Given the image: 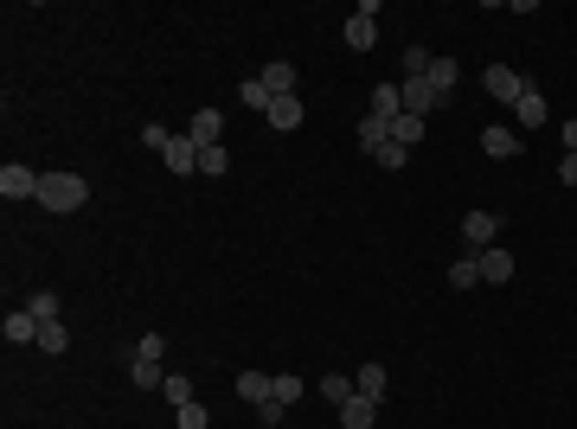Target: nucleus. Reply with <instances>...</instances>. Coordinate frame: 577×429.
Returning a JSON list of instances; mask_svg holds the SVG:
<instances>
[{"label": "nucleus", "instance_id": "1a4fd4ad", "mask_svg": "<svg viewBox=\"0 0 577 429\" xmlns=\"http://www.w3.org/2000/svg\"><path fill=\"white\" fill-rule=\"evenodd\" d=\"M167 167H173V173H199V141H193L186 129L167 141Z\"/></svg>", "mask_w": 577, "mask_h": 429}, {"label": "nucleus", "instance_id": "0eeeda50", "mask_svg": "<svg viewBox=\"0 0 577 429\" xmlns=\"http://www.w3.org/2000/svg\"><path fill=\"white\" fill-rule=\"evenodd\" d=\"M513 110H519V122H526V129H545V122H551V110H545V90H539V84H526Z\"/></svg>", "mask_w": 577, "mask_h": 429}, {"label": "nucleus", "instance_id": "473e14b6", "mask_svg": "<svg viewBox=\"0 0 577 429\" xmlns=\"http://www.w3.org/2000/svg\"><path fill=\"white\" fill-rule=\"evenodd\" d=\"M372 161H379V167H392V173H398V167H404V161H411V148H398V141H385V148H379V154H372Z\"/></svg>", "mask_w": 577, "mask_h": 429}, {"label": "nucleus", "instance_id": "9d476101", "mask_svg": "<svg viewBox=\"0 0 577 429\" xmlns=\"http://www.w3.org/2000/svg\"><path fill=\"white\" fill-rule=\"evenodd\" d=\"M475 269H481V282H513V250H500V244H494V250H481V256H475Z\"/></svg>", "mask_w": 577, "mask_h": 429}, {"label": "nucleus", "instance_id": "f03ea898", "mask_svg": "<svg viewBox=\"0 0 577 429\" xmlns=\"http://www.w3.org/2000/svg\"><path fill=\"white\" fill-rule=\"evenodd\" d=\"M341 39H347V52H372V46H379V7H372V0L341 26Z\"/></svg>", "mask_w": 577, "mask_h": 429}, {"label": "nucleus", "instance_id": "f257e3e1", "mask_svg": "<svg viewBox=\"0 0 577 429\" xmlns=\"http://www.w3.org/2000/svg\"><path fill=\"white\" fill-rule=\"evenodd\" d=\"M39 205L46 212H84L90 205V180L84 173H46L39 180Z\"/></svg>", "mask_w": 577, "mask_h": 429}, {"label": "nucleus", "instance_id": "b1692460", "mask_svg": "<svg viewBox=\"0 0 577 429\" xmlns=\"http://www.w3.org/2000/svg\"><path fill=\"white\" fill-rule=\"evenodd\" d=\"M392 141H398V148H417V141H424V122H417V116H398V122H392Z\"/></svg>", "mask_w": 577, "mask_h": 429}, {"label": "nucleus", "instance_id": "4be33fe9", "mask_svg": "<svg viewBox=\"0 0 577 429\" xmlns=\"http://www.w3.org/2000/svg\"><path fill=\"white\" fill-rule=\"evenodd\" d=\"M385 141H392V122H379V116H366V122H360V148H366V154H379Z\"/></svg>", "mask_w": 577, "mask_h": 429}, {"label": "nucleus", "instance_id": "bb28decb", "mask_svg": "<svg viewBox=\"0 0 577 429\" xmlns=\"http://www.w3.org/2000/svg\"><path fill=\"white\" fill-rule=\"evenodd\" d=\"M205 423H212V416H205V403H199V397L173 410V429H205Z\"/></svg>", "mask_w": 577, "mask_h": 429}, {"label": "nucleus", "instance_id": "6ab92c4d", "mask_svg": "<svg viewBox=\"0 0 577 429\" xmlns=\"http://www.w3.org/2000/svg\"><path fill=\"white\" fill-rule=\"evenodd\" d=\"M129 384H142V391H161V384H167V365H161V359H135V365H129Z\"/></svg>", "mask_w": 577, "mask_h": 429}, {"label": "nucleus", "instance_id": "72a5a7b5", "mask_svg": "<svg viewBox=\"0 0 577 429\" xmlns=\"http://www.w3.org/2000/svg\"><path fill=\"white\" fill-rule=\"evenodd\" d=\"M161 352H167V340H161V333H142V346H135V359H161Z\"/></svg>", "mask_w": 577, "mask_h": 429}, {"label": "nucleus", "instance_id": "412c9836", "mask_svg": "<svg viewBox=\"0 0 577 429\" xmlns=\"http://www.w3.org/2000/svg\"><path fill=\"white\" fill-rule=\"evenodd\" d=\"M302 391H309V378H296V371H276V391H269V397L288 410V403H302Z\"/></svg>", "mask_w": 577, "mask_h": 429}, {"label": "nucleus", "instance_id": "5701e85b", "mask_svg": "<svg viewBox=\"0 0 577 429\" xmlns=\"http://www.w3.org/2000/svg\"><path fill=\"white\" fill-rule=\"evenodd\" d=\"M237 97H244V110H263V116H269V103H276L263 78H244V90H237Z\"/></svg>", "mask_w": 577, "mask_h": 429}, {"label": "nucleus", "instance_id": "20e7f679", "mask_svg": "<svg viewBox=\"0 0 577 429\" xmlns=\"http://www.w3.org/2000/svg\"><path fill=\"white\" fill-rule=\"evenodd\" d=\"M398 97H404V116H417V122L443 110V97L430 90V78H404V84H398Z\"/></svg>", "mask_w": 577, "mask_h": 429}, {"label": "nucleus", "instance_id": "39448f33", "mask_svg": "<svg viewBox=\"0 0 577 429\" xmlns=\"http://www.w3.org/2000/svg\"><path fill=\"white\" fill-rule=\"evenodd\" d=\"M494 237H500V218H494V212H468V218H462V244H468V256L494 250Z\"/></svg>", "mask_w": 577, "mask_h": 429}, {"label": "nucleus", "instance_id": "423d86ee", "mask_svg": "<svg viewBox=\"0 0 577 429\" xmlns=\"http://www.w3.org/2000/svg\"><path fill=\"white\" fill-rule=\"evenodd\" d=\"M488 97H500V103H519V90H526V78L513 71V65H488Z\"/></svg>", "mask_w": 577, "mask_h": 429}, {"label": "nucleus", "instance_id": "f3484780", "mask_svg": "<svg viewBox=\"0 0 577 429\" xmlns=\"http://www.w3.org/2000/svg\"><path fill=\"white\" fill-rule=\"evenodd\" d=\"M481 148H488V161H507V154H519V135L494 122V129H481Z\"/></svg>", "mask_w": 577, "mask_h": 429}, {"label": "nucleus", "instance_id": "7ed1b4c3", "mask_svg": "<svg viewBox=\"0 0 577 429\" xmlns=\"http://www.w3.org/2000/svg\"><path fill=\"white\" fill-rule=\"evenodd\" d=\"M39 180L46 173H33V167H20V161H7V167H0V199H39Z\"/></svg>", "mask_w": 577, "mask_h": 429}, {"label": "nucleus", "instance_id": "c85d7f7f", "mask_svg": "<svg viewBox=\"0 0 577 429\" xmlns=\"http://www.w3.org/2000/svg\"><path fill=\"white\" fill-rule=\"evenodd\" d=\"M199 173H231V154H225V141H218V148H199Z\"/></svg>", "mask_w": 577, "mask_h": 429}, {"label": "nucleus", "instance_id": "a211bd4d", "mask_svg": "<svg viewBox=\"0 0 577 429\" xmlns=\"http://www.w3.org/2000/svg\"><path fill=\"white\" fill-rule=\"evenodd\" d=\"M269 391H276L269 371H237V397H244V403H269Z\"/></svg>", "mask_w": 577, "mask_h": 429}, {"label": "nucleus", "instance_id": "2f4dec72", "mask_svg": "<svg viewBox=\"0 0 577 429\" xmlns=\"http://www.w3.org/2000/svg\"><path fill=\"white\" fill-rule=\"evenodd\" d=\"M449 282H456V288H475V282H481V269H475V256H462V263H449Z\"/></svg>", "mask_w": 577, "mask_h": 429}, {"label": "nucleus", "instance_id": "6e6552de", "mask_svg": "<svg viewBox=\"0 0 577 429\" xmlns=\"http://www.w3.org/2000/svg\"><path fill=\"white\" fill-rule=\"evenodd\" d=\"M218 129H225L218 110H193V116H186V135H193L199 148H218Z\"/></svg>", "mask_w": 577, "mask_h": 429}, {"label": "nucleus", "instance_id": "aec40b11", "mask_svg": "<svg viewBox=\"0 0 577 429\" xmlns=\"http://www.w3.org/2000/svg\"><path fill=\"white\" fill-rule=\"evenodd\" d=\"M39 352H52V359H65V346H71V327L65 320H52V327H39V340H33Z\"/></svg>", "mask_w": 577, "mask_h": 429}, {"label": "nucleus", "instance_id": "f704fd0d", "mask_svg": "<svg viewBox=\"0 0 577 429\" xmlns=\"http://www.w3.org/2000/svg\"><path fill=\"white\" fill-rule=\"evenodd\" d=\"M257 416H263V429H276V423H282V416H288V410H282V403H276V397H269V403H257Z\"/></svg>", "mask_w": 577, "mask_h": 429}, {"label": "nucleus", "instance_id": "4468645a", "mask_svg": "<svg viewBox=\"0 0 577 429\" xmlns=\"http://www.w3.org/2000/svg\"><path fill=\"white\" fill-rule=\"evenodd\" d=\"M263 122H269V129H282V135H288V129H302V97H276Z\"/></svg>", "mask_w": 577, "mask_h": 429}, {"label": "nucleus", "instance_id": "a878e982", "mask_svg": "<svg viewBox=\"0 0 577 429\" xmlns=\"http://www.w3.org/2000/svg\"><path fill=\"white\" fill-rule=\"evenodd\" d=\"M353 391H360V384H353V378H341V371H328V378H321V397H328V403H347Z\"/></svg>", "mask_w": 577, "mask_h": 429}, {"label": "nucleus", "instance_id": "c756f323", "mask_svg": "<svg viewBox=\"0 0 577 429\" xmlns=\"http://www.w3.org/2000/svg\"><path fill=\"white\" fill-rule=\"evenodd\" d=\"M161 391H167V403H173V410H180V403H193V378H180V371H167V384H161Z\"/></svg>", "mask_w": 577, "mask_h": 429}, {"label": "nucleus", "instance_id": "e433bc0d", "mask_svg": "<svg viewBox=\"0 0 577 429\" xmlns=\"http://www.w3.org/2000/svg\"><path fill=\"white\" fill-rule=\"evenodd\" d=\"M558 135H564V154H577V116H571V122H558Z\"/></svg>", "mask_w": 577, "mask_h": 429}, {"label": "nucleus", "instance_id": "9b49d317", "mask_svg": "<svg viewBox=\"0 0 577 429\" xmlns=\"http://www.w3.org/2000/svg\"><path fill=\"white\" fill-rule=\"evenodd\" d=\"M353 384H360V397H372V403H385V384H392V371L372 359V365H360L353 371Z\"/></svg>", "mask_w": 577, "mask_h": 429}, {"label": "nucleus", "instance_id": "cd10ccee", "mask_svg": "<svg viewBox=\"0 0 577 429\" xmlns=\"http://www.w3.org/2000/svg\"><path fill=\"white\" fill-rule=\"evenodd\" d=\"M430 65H436V58H430L424 46H404V78H430Z\"/></svg>", "mask_w": 577, "mask_h": 429}, {"label": "nucleus", "instance_id": "f8f14e48", "mask_svg": "<svg viewBox=\"0 0 577 429\" xmlns=\"http://www.w3.org/2000/svg\"><path fill=\"white\" fill-rule=\"evenodd\" d=\"M372 416H379V403H372V397H360V391L341 403V429H372Z\"/></svg>", "mask_w": 577, "mask_h": 429}, {"label": "nucleus", "instance_id": "c9c22d12", "mask_svg": "<svg viewBox=\"0 0 577 429\" xmlns=\"http://www.w3.org/2000/svg\"><path fill=\"white\" fill-rule=\"evenodd\" d=\"M558 180H564V186H577V154H564V161H558Z\"/></svg>", "mask_w": 577, "mask_h": 429}, {"label": "nucleus", "instance_id": "7c9ffc66", "mask_svg": "<svg viewBox=\"0 0 577 429\" xmlns=\"http://www.w3.org/2000/svg\"><path fill=\"white\" fill-rule=\"evenodd\" d=\"M167 141H173V129H167V122H148V129H142V148H154V154H167Z\"/></svg>", "mask_w": 577, "mask_h": 429}, {"label": "nucleus", "instance_id": "ddd939ff", "mask_svg": "<svg viewBox=\"0 0 577 429\" xmlns=\"http://www.w3.org/2000/svg\"><path fill=\"white\" fill-rule=\"evenodd\" d=\"M257 78L269 84V97H296V78H302V71H296V65H282V58H276V65H263Z\"/></svg>", "mask_w": 577, "mask_h": 429}, {"label": "nucleus", "instance_id": "dca6fc26", "mask_svg": "<svg viewBox=\"0 0 577 429\" xmlns=\"http://www.w3.org/2000/svg\"><path fill=\"white\" fill-rule=\"evenodd\" d=\"M372 116H379V122H398V116H404L398 84H372Z\"/></svg>", "mask_w": 577, "mask_h": 429}, {"label": "nucleus", "instance_id": "393cba45", "mask_svg": "<svg viewBox=\"0 0 577 429\" xmlns=\"http://www.w3.org/2000/svg\"><path fill=\"white\" fill-rule=\"evenodd\" d=\"M26 314H33L39 327H52V320H58V295H46V288H39V295L26 301Z\"/></svg>", "mask_w": 577, "mask_h": 429}, {"label": "nucleus", "instance_id": "2eb2a0df", "mask_svg": "<svg viewBox=\"0 0 577 429\" xmlns=\"http://www.w3.org/2000/svg\"><path fill=\"white\" fill-rule=\"evenodd\" d=\"M0 333H7V346H26V340H39V320L26 308H14L7 320H0Z\"/></svg>", "mask_w": 577, "mask_h": 429}]
</instances>
